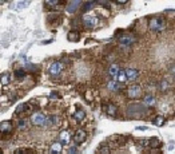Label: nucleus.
<instances>
[{
  "instance_id": "nucleus-1",
  "label": "nucleus",
  "mask_w": 175,
  "mask_h": 154,
  "mask_svg": "<svg viewBox=\"0 0 175 154\" xmlns=\"http://www.w3.org/2000/svg\"><path fill=\"white\" fill-rule=\"evenodd\" d=\"M149 28L152 32H162L166 28V22L163 17L160 16H155V17H151L150 22H149Z\"/></svg>"
},
{
  "instance_id": "nucleus-2",
  "label": "nucleus",
  "mask_w": 175,
  "mask_h": 154,
  "mask_svg": "<svg viewBox=\"0 0 175 154\" xmlns=\"http://www.w3.org/2000/svg\"><path fill=\"white\" fill-rule=\"evenodd\" d=\"M126 97L128 99H139L143 97V89L140 84H136V83H132L130 84L127 90H126Z\"/></svg>"
},
{
  "instance_id": "nucleus-3",
  "label": "nucleus",
  "mask_w": 175,
  "mask_h": 154,
  "mask_svg": "<svg viewBox=\"0 0 175 154\" xmlns=\"http://www.w3.org/2000/svg\"><path fill=\"white\" fill-rule=\"evenodd\" d=\"M82 23H83V26L86 27V28L92 30V28H95V27L99 24V17L95 16V15H84L82 17Z\"/></svg>"
},
{
  "instance_id": "nucleus-4",
  "label": "nucleus",
  "mask_w": 175,
  "mask_h": 154,
  "mask_svg": "<svg viewBox=\"0 0 175 154\" xmlns=\"http://www.w3.org/2000/svg\"><path fill=\"white\" fill-rule=\"evenodd\" d=\"M46 121H47V115L43 114L42 111L34 113L32 117H31V122H32V125L34 126H38V128L46 126Z\"/></svg>"
},
{
  "instance_id": "nucleus-5",
  "label": "nucleus",
  "mask_w": 175,
  "mask_h": 154,
  "mask_svg": "<svg viewBox=\"0 0 175 154\" xmlns=\"http://www.w3.org/2000/svg\"><path fill=\"white\" fill-rule=\"evenodd\" d=\"M50 74L51 75H53V76H56V75H59V74H62L63 71H64V65H63L62 62H59V60H56V62H53L52 65L50 66Z\"/></svg>"
},
{
  "instance_id": "nucleus-6",
  "label": "nucleus",
  "mask_w": 175,
  "mask_h": 154,
  "mask_svg": "<svg viewBox=\"0 0 175 154\" xmlns=\"http://www.w3.org/2000/svg\"><path fill=\"white\" fill-rule=\"evenodd\" d=\"M124 75H126V79H127V82H135V80L139 78V75H140V72L139 70L136 69H127L124 70Z\"/></svg>"
},
{
  "instance_id": "nucleus-7",
  "label": "nucleus",
  "mask_w": 175,
  "mask_h": 154,
  "mask_svg": "<svg viewBox=\"0 0 175 154\" xmlns=\"http://www.w3.org/2000/svg\"><path fill=\"white\" fill-rule=\"evenodd\" d=\"M87 139V133H86V130H83V129H78L75 131V134H74V141L75 143H83L84 141Z\"/></svg>"
},
{
  "instance_id": "nucleus-8",
  "label": "nucleus",
  "mask_w": 175,
  "mask_h": 154,
  "mask_svg": "<svg viewBox=\"0 0 175 154\" xmlns=\"http://www.w3.org/2000/svg\"><path fill=\"white\" fill-rule=\"evenodd\" d=\"M30 111H32V106H31L30 103H20V105L16 107L15 114H16V115L27 114V113H30Z\"/></svg>"
},
{
  "instance_id": "nucleus-9",
  "label": "nucleus",
  "mask_w": 175,
  "mask_h": 154,
  "mask_svg": "<svg viewBox=\"0 0 175 154\" xmlns=\"http://www.w3.org/2000/svg\"><path fill=\"white\" fill-rule=\"evenodd\" d=\"M119 71H120V66L118 65V63H113V65L110 66V69H108V75H110L111 80H115V82H116V78H118Z\"/></svg>"
},
{
  "instance_id": "nucleus-10",
  "label": "nucleus",
  "mask_w": 175,
  "mask_h": 154,
  "mask_svg": "<svg viewBox=\"0 0 175 154\" xmlns=\"http://www.w3.org/2000/svg\"><path fill=\"white\" fill-rule=\"evenodd\" d=\"M71 141V134L68 130H63L59 133V142L64 146V145H68Z\"/></svg>"
},
{
  "instance_id": "nucleus-11",
  "label": "nucleus",
  "mask_w": 175,
  "mask_h": 154,
  "mask_svg": "<svg viewBox=\"0 0 175 154\" xmlns=\"http://www.w3.org/2000/svg\"><path fill=\"white\" fill-rule=\"evenodd\" d=\"M103 110H104L110 117H116V114H118V107H116V105H114V103H108V105L103 106Z\"/></svg>"
},
{
  "instance_id": "nucleus-12",
  "label": "nucleus",
  "mask_w": 175,
  "mask_h": 154,
  "mask_svg": "<svg viewBox=\"0 0 175 154\" xmlns=\"http://www.w3.org/2000/svg\"><path fill=\"white\" fill-rule=\"evenodd\" d=\"M156 103V99L152 94H146L143 97V106H147V107H152Z\"/></svg>"
},
{
  "instance_id": "nucleus-13",
  "label": "nucleus",
  "mask_w": 175,
  "mask_h": 154,
  "mask_svg": "<svg viewBox=\"0 0 175 154\" xmlns=\"http://www.w3.org/2000/svg\"><path fill=\"white\" fill-rule=\"evenodd\" d=\"M63 152V145L56 141V142H52L50 145V154H62Z\"/></svg>"
},
{
  "instance_id": "nucleus-14",
  "label": "nucleus",
  "mask_w": 175,
  "mask_h": 154,
  "mask_svg": "<svg viewBox=\"0 0 175 154\" xmlns=\"http://www.w3.org/2000/svg\"><path fill=\"white\" fill-rule=\"evenodd\" d=\"M82 6V2H70L66 7V11L68 13H74L79 10V7Z\"/></svg>"
},
{
  "instance_id": "nucleus-15",
  "label": "nucleus",
  "mask_w": 175,
  "mask_h": 154,
  "mask_svg": "<svg viewBox=\"0 0 175 154\" xmlns=\"http://www.w3.org/2000/svg\"><path fill=\"white\" fill-rule=\"evenodd\" d=\"M12 122L11 121H3L2 123H0V133H10L12 130Z\"/></svg>"
},
{
  "instance_id": "nucleus-16",
  "label": "nucleus",
  "mask_w": 175,
  "mask_h": 154,
  "mask_svg": "<svg viewBox=\"0 0 175 154\" xmlns=\"http://www.w3.org/2000/svg\"><path fill=\"white\" fill-rule=\"evenodd\" d=\"M107 89H108L110 91H113V93H116V91H119V90L123 89V84L115 82V80H110V82L107 83Z\"/></svg>"
},
{
  "instance_id": "nucleus-17",
  "label": "nucleus",
  "mask_w": 175,
  "mask_h": 154,
  "mask_svg": "<svg viewBox=\"0 0 175 154\" xmlns=\"http://www.w3.org/2000/svg\"><path fill=\"white\" fill-rule=\"evenodd\" d=\"M119 42L122 44H124L126 47H128L130 44H132L134 42H135V38H134V36H130V35H123L119 38Z\"/></svg>"
},
{
  "instance_id": "nucleus-18",
  "label": "nucleus",
  "mask_w": 175,
  "mask_h": 154,
  "mask_svg": "<svg viewBox=\"0 0 175 154\" xmlns=\"http://www.w3.org/2000/svg\"><path fill=\"white\" fill-rule=\"evenodd\" d=\"M67 39H68L70 42H78V40L80 39V34L78 32V31L72 30V31H70V32L67 34Z\"/></svg>"
},
{
  "instance_id": "nucleus-19",
  "label": "nucleus",
  "mask_w": 175,
  "mask_h": 154,
  "mask_svg": "<svg viewBox=\"0 0 175 154\" xmlns=\"http://www.w3.org/2000/svg\"><path fill=\"white\" fill-rule=\"evenodd\" d=\"M74 118L78 122H82L84 118H86V111L82 110V108H78V110L74 113Z\"/></svg>"
},
{
  "instance_id": "nucleus-20",
  "label": "nucleus",
  "mask_w": 175,
  "mask_h": 154,
  "mask_svg": "<svg viewBox=\"0 0 175 154\" xmlns=\"http://www.w3.org/2000/svg\"><path fill=\"white\" fill-rule=\"evenodd\" d=\"M147 145H149L151 149H159L162 146V142H160L159 138H151V139H149V143Z\"/></svg>"
},
{
  "instance_id": "nucleus-21",
  "label": "nucleus",
  "mask_w": 175,
  "mask_h": 154,
  "mask_svg": "<svg viewBox=\"0 0 175 154\" xmlns=\"http://www.w3.org/2000/svg\"><path fill=\"white\" fill-rule=\"evenodd\" d=\"M10 82H11V74L10 72H4V74L0 75V83H2L3 86H7Z\"/></svg>"
},
{
  "instance_id": "nucleus-22",
  "label": "nucleus",
  "mask_w": 175,
  "mask_h": 154,
  "mask_svg": "<svg viewBox=\"0 0 175 154\" xmlns=\"http://www.w3.org/2000/svg\"><path fill=\"white\" fill-rule=\"evenodd\" d=\"M166 122V118L163 115H156L154 119H152V123H154L155 126H163Z\"/></svg>"
},
{
  "instance_id": "nucleus-23",
  "label": "nucleus",
  "mask_w": 175,
  "mask_h": 154,
  "mask_svg": "<svg viewBox=\"0 0 175 154\" xmlns=\"http://www.w3.org/2000/svg\"><path fill=\"white\" fill-rule=\"evenodd\" d=\"M116 82H118V83H120V84L127 83V79H126V75H124V70H122V69H120L119 74H118V78H116Z\"/></svg>"
},
{
  "instance_id": "nucleus-24",
  "label": "nucleus",
  "mask_w": 175,
  "mask_h": 154,
  "mask_svg": "<svg viewBox=\"0 0 175 154\" xmlns=\"http://www.w3.org/2000/svg\"><path fill=\"white\" fill-rule=\"evenodd\" d=\"M28 123H30V122L27 119L21 118V119H19V122H17V128H19L20 130H27V129H28Z\"/></svg>"
},
{
  "instance_id": "nucleus-25",
  "label": "nucleus",
  "mask_w": 175,
  "mask_h": 154,
  "mask_svg": "<svg viewBox=\"0 0 175 154\" xmlns=\"http://www.w3.org/2000/svg\"><path fill=\"white\" fill-rule=\"evenodd\" d=\"M95 6H96V2H86L84 3L83 10H84V12H88V11H91Z\"/></svg>"
},
{
  "instance_id": "nucleus-26",
  "label": "nucleus",
  "mask_w": 175,
  "mask_h": 154,
  "mask_svg": "<svg viewBox=\"0 0 175 154\" xmlns=\"http://www.w3.org/2000/svg\"><path fill=\"white\" fill-rule=\"evenodd\" d=\"M60 2H58V0H47L46 2V6H51V7H55V6H59Z\"/></svg>"
},
{
  "instance_id": "nucleus-27",
  "label": "nucleus",
  "mask_w": 175,
  "mask_h": 154,
  "mask_svg": "<svg viewBox=\"0 0 175 154\" xmlns=\"http://www.w3.org/2000/svg\"><path fill=\"white\" fill-rule=\"evenodd\" d=\"M15 75H16L17 79H21V78H24V76H25V72H24L23 70H17V71L15 72Z\"/></svg>"
},
{
  "instance_id": "nucleus-28",
  "label": "nucleus",
  "mask_w": 175,
  "mask_h": 154,
  "mask_svg": "<svg viewBox=\"0 0 175 154\" xmlns=\"http://www.w3.org/2000/svg\"><path fill=\"white\" fill-rule=\"evenodd\" d=\"M13 154H27V150H25V149H23V147H21V149H16Z\"/></svg>"
},
{
  "instance_id": "nucleus-29",
  "label": "nucleus",
  "mask_w": 175,
  "mask_h": 154,
  "mask_svg": "<svg viewBox=\"0 0 175 154\" xmlns=\"http://www.w3.org/2000/svg\"><path fill=\"white\" fill-rule=\"evenodd\" d=\"M99 4H102V6H110V3L108 2H98Z\"/></svg>"
},
{
  "instance_id": "nucleus-30",
  "label": "nucleus",
  "mask_w": 175,
  "mask_h": 154,
  "mask_svg": "<svg viewBox=\"0 0 175 154\" xmlns=\"http://www.w3.org/2000/svg\"><path fill=\"white\" fill-rule=\"evenodd\" d=\"M75 153H76V149L75 147H71L70 149V154H75Z\"/></svg>"
},
{
  "instance_id": "nucleus-31",
  "label": "nucleus",
  "mask_w": 175,
  "mask_h": 154,
  "mask_svg": "<svg viewBox=\"0 0 175 154\" xmlns=\"http://www.w3.org/2000/svg\"><path fill=\"white\" fill-rule=\"evenodd\" d=\"M116 4H120V6H124V4H127V2H116Z\"/></svg>"
},
{
  "instance_id": "nucleus-32",
  "label": "nucleus",
  "mask_w": 175,
  "mask_h": 154,
  "mask_svg": "<svg viewBox=\"0 0 175 154\" xmlns=\"http://www.w3.org/2000/svg\"><path fill=\"white\" fill-rule=\"evenodd\" d=\"M0 154H3V152H2V150H0Z\"/></svg>"
}]
</instances>
